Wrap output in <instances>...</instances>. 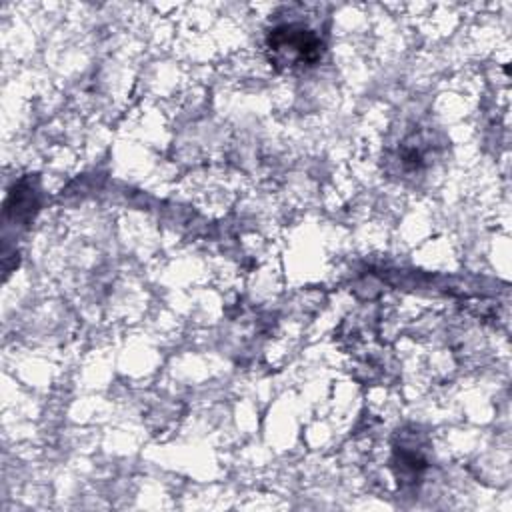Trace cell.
I'll return each instance as SVG.
<instances>
[{"label":"cell","instance_id":"obj_1","mask_svg":"<svg viewBox=\"0 0 512 512\" xmlns=\"http://www.w3.org/2000/svg\"><path fill=\"white\" fill-rule=\"evenodd\" d=\"M268 46L276 60L286 66L310 64L320 56V38L306 26L284 24L270 32Z\"/></svg>","mask_w":512,"mask_h":512}]
</instances>
